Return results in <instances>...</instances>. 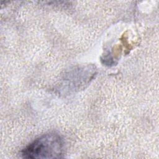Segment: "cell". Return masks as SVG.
Instances as JSON below:
<instances>
[{"label": "cell", "instance_id": "6da1fadb", "mask_svg": "<svg viewBox=\"0 0 159 159\" xmlns=\"http://www.w3.org/2000/svg\"><path fill=\"white\" fill-rule=\"evenodd\" d=\"M65 152V142L58 133L52 132L42 135L27 145L21 152L24 158H60Z\"/></svg>", "mask_w": 159, "mask_h": 159}]
</instances>
